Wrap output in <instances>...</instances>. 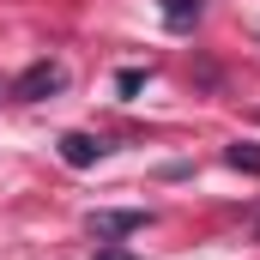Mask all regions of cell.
I'll list each match as a JSON object with an SVG mask.
<instances>
[{
  "label": "cell",
  "mask_w": 260,
  "mask_h": 260,
  "mask_svg": "<svg viewBox=\"0 0 260 260\" xmlns=\"http://www.w3.org/2000/svg\"><path fill=\"white\" fill-rule=\"evenodd\" d=\"M145 224H151V212H91V218H85V230H91L97 242H121L133 230H145Z\"/></svg>",
  "instance_id": "obj_2"
},
{
  "label": "cell",
  "mask_w": 260,
  "mask_h": 260,
  "mask_svg": "<svg viewBox=\"0 0 260 260\" xmlns=\"http://www.w3.org/2000/svg\"><path fill=\"white\" fill-rule=\"evenodd\" d=\"M200 12H206V0H164V24L170 30H194Z\"/></svg>",
  "instance_id": "obj_4"
},
{
  "label": "cell",
  "mask_w": 260,
  "mask_h": 260,
  "mask_svg": "<svg viewBox=\"0 0 260 260\" xmlns=\"http://www.w3.org/2000/svg\"><path fill=\"white\" fill-rule=\"evenodd\" d=\"M97 260H139V254H127V248H115V242H109V248H97Z\"/></svg>",
  "instance_id": "obj_6"
},
{
  "label": "cell",
  "mask_w": 260,
  "mask_h": 260,
  "mask_svg": "<svg viewBox=\"0 0 260 260\" xmlns=\"http://www.w3.org/2000/svg\"><path fill=\"white\" fill-rule=\"evenodd\" d=\"M230 164L248 170V176H260V145H230Z\"/></svg>",
  "instance_id": "obj_5"
},
{
  "label": "cell",
  "mask_w": 260,
  "mask_h": 260,
  "mask_svg": "<svg viewBox=\"0 0 260 260\" xmlns=\"http://www.w3.org/2000/svg\"><path fill=\"white\" fill-rule=\"evenodd\" d=\"M254 236H260V224H254Z\"/></svg>",
  "instance_id": "obj_7"
},
{
  "label": "cell",
  "mask_w": 260,
  "mask_h": 260,
  "mask_svg": "<svg viewBox=\"0 0 260 260\" xmlns=\"http://www.w3.org/2000/svg\"><path fill=\"white\" fill-rule=\"evenodd\" d=\"M103 151H109V145H103V139H91V133H67V139H61V157L73 164V170H85V164H97Z\"/></svg>",
  "instance_id": "obj_3"
},
{
  "label": "cell",
  "mask_w": 260,
  "mask_h": 260,
  "mask_svg": "<svg viewBox=\"0 0 260 260\" xmlns=\"http://www.w3.org/2000/svg\"><path fill=\"white\" fill-rule=\"evenodd\" d=\"M55 91H67V67L61 61H37V67H24V73L12 79V97H18V103H43V97H55Z\"/></svg>",
  "instance_id": "obj_1"
}]
</instances>
